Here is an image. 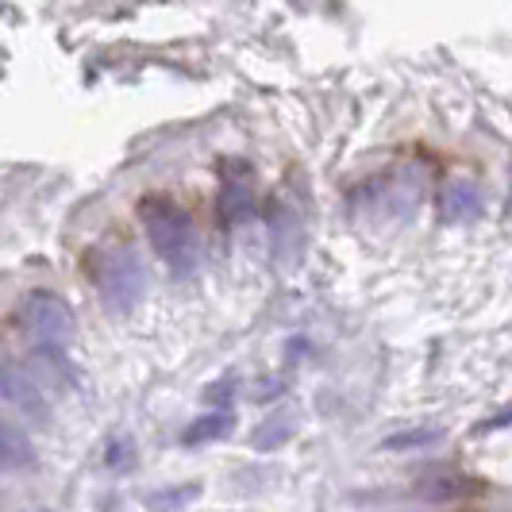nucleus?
<instances>
[{"label": "nucleus", "instance_id": "obj_11", "mask_svg": "<svg viewBox=\"0 0 512 512\" xmlns=\"http://www.w3.org/2000/svg\"><path fill=\"white\" fill-rule=\"evenodd\" d=\"M201 497V486H178V489H162V493H151L147 505L154 512H181L185 505H193Z\"/></svg>", "mask_w": 512, "mask_h": 512}, {"label": "nucleus", "instance_id": "obj_12", "mask_svg": "<svg viewBox=\"0 0 512 512\" xmlns=\"http://www.w3.org/2000/svg\"><path fill=\"white\" fill-rule=\"evenodd\" d=\"M493 428H512V409H505V412H497L493 420H486L478 432H493Z\"/></svg>", "mask_w": 512, "mask_h": 512}, {"label": "nucleus", "instance_id": "obj_8", "mask_svg": "<svg viewBox=\"0 0 512 512\" xmlns=\"http://www.w3.org/2000/svg\"><path fill=\"white\" fill-rule=\"evenodd\" d=\"M31 462H35L31 439H27L16 424L0 420V466H8V470H27Z\"/></svg>", "mask_w": 512, "mask_h": 512}, {"label": "nucleus", "instance_id": "obj_6", "mask_svg": "<svg viewBox=\"0 0 512 512\" xmlns=\"http://www.w3.org/2000/svg\"><path fill=\"white\" fill-rule=\"evenodd\" d=\"M443 220L447 224H466V220H474L478 212H482V193H478V185L474 181H451L447 189H443Z\"/></svg>", "mask_w": 512, "mask_h": 512}, {"label": "nucleus", "instance_id": "obj_7", "mask_svg": "<svg viewBox=\"0 0 512 512\" xmlns=\"http://www.w3.org/2000/svg\"><path fill=\"white\" fill-rule=\"evenodd\" d=\"M235 432V416L231 409H212L205 416H197L185 432H181V443L185 447H205V443H216V439H228Z\"/></svg>", "mask_w": 512, "mask_h": 512}, {"label": "nucleus", "instance_id": "obj_3", "mask_svg": "<svg viewBox=\"0 0 512 512\" xmlns=\"http://www.w3.org/2000/svg\"><path fill=\"white\" fill-rule=\"evenodd\" d=\"M20 316H24V328L35 339V347L62 351L74 339V312L58 293H31Z\"/></svg>", "mask_w": 512, "mask_h": 512}, {"label": "nucleus", "instance_id": "obj_10", "mask_svg": "<svg viewBox=\"0 0 512 512\" xmlns=\"http://www.w3.org/2000/svg\"><path fill=\"white\" fill-rule=\"evenodd\" d=\"M439 439H443L439 428H405V432L385 436L378 447H382V451H393V455H401V451H424V447H436Z\"/></svg>", "mask_w": 512, "mask_h": 512}, {"label": "nucleus", "instance_id": "obj_1", "mask_svg": "<svg viewBox=\"0 0 512 512\" xmlns=\"http://www.w3.org/2000/svg\"><path fill=\"white\" fill-rule=\"evenodd\" d=\"M143 224L151 235V247L162 255V262L174 270V274H193L197 270V258H201V239L193 220L170 201H158L151 197L143 205Z\"/></svg>", "mask_w": 512, "mask_h": 512}, {"label": "nucleus", "instance_id": "obj_2", "mask_svg": "<svg viewBox=\"0 0 512 512\" xmlns=\"http://www.w3.org/2000/svg\"><path fill=\"white\" fill-rule=\"evenodd\" d=\"M97 289H101L104 305L112 308V312H120V316L131 312V308H139L143 293H147V266H143V258L128 251V247L104 255L101 274H97Z\"/></svg>", "mask_w": 512, "mask_h": 512}, {"label": "nucleus", "instance_id": "obj_4", "mask_svg": "<svg viewBox=\"0 0 512 512\" xmlns=\"http://www.w3.org/2000/svg\"><path fill=\"white\" fill-rule=\"evenodd\" d=\"M474 478H466V474H428V478H420L412 493L420 497V501H428V505H455V501H466V497H474Z\"/></svg>", "mask_w": 512, "mask_h": 512}, {"label": "nucleus", "instance_id": "obj_9", "mask_svg": "<svg viewBox=\"0 0 512 512\" xmlns=\"http://www.w3.org/2000/svg\"><path fill=\"white\" fill-rule=\"evenodd\" d=\"M289 436H293V416L289 412H274V416H266L251 432V447L255 451H278V447H285Z\"/></svg>", "mask_w": 512, "mask_h": 512}, {"label": "nucleus", "instance_id": "obj_5", "mask_svg": "<svg viewBox=\"0 0 512 512\" xmlns=\"http://www.w3.org/2000/svg\"><path fill=\"white\" fill-rule=\"evenodd\" d=\"M0 401H8V405H16V409L31 412L35 420H39V416H47V405H43L39 385L31 382L27 374H20V370L4 366V362H0Z\"/></svg>", "mask_w": 512, "mask_h": 512}]
</instances>
